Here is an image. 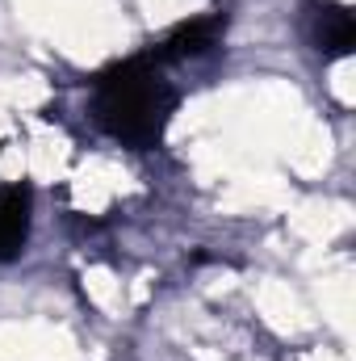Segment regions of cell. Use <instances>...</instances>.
Wrapping results in <instances>:
<instances>
[{
    "label": "cell",
    "instance_id": "1",
    "mask_svg": "<svg viewBox=\"0 0 356 361\" xmlns=\"http://www.w3.org/2000/svg\"><path fill=\"white\" fill-rule=\"evenodd\" d=\"M172 109H177V89L168 85L164 63L151 51L113 63L92 80V122L126 147H155L172 122Z\"/></svg>",
    "mask_w": 356,
    "mask_h": 361
},
{
    "label": "cell",
    "instance_id": "4",
    "mask_svg": "<svg viewBox=\"0 0 356 361\" xmlns=\"http://www.w3.org/2000/svg\"><path fill=\"white\" fill-rule=\"evenodd\" d=\"M30 240V189L4 185L0 189V261H13Z\"/></svg>",
    "mask_w": 356,
    "mask_h": 361
},
{
    "label": "cell",
    "instance_id": "3",
    "mask_svg": "<svg viewBox=\"0 0 356 361\" xmlns=\"http://www.w3.org/2000/svg\"><path fill=\"white\" fill-rule=\"evenodd\" d=\"M306 25H310V42L319 55L336 59V55H348L356 42V25L352 13L344 4H331V0H314L310 13H306Z\"/></svg>",
    "mask_w": 356,
    "mask_h": 361
},
{
    "label": "cell",
    "instance_id": "2",
    "mask_svg": "<svg viewBox=\"0 0 356 361\" xmlns=\"http://www.w3.org/2000/svg\"><path fill=\"white\" fill-rule=\"evenodd\" d=\"M222 30H227V17H222V13H205V17L180 21L160 47H151V55H155L160 63H172V59H197V55H205V51L218 47Z\"/></svg>",
    "mask_w": 356,
    "mask_h": 361
}]
</instances>
